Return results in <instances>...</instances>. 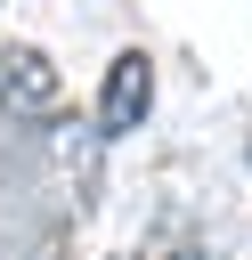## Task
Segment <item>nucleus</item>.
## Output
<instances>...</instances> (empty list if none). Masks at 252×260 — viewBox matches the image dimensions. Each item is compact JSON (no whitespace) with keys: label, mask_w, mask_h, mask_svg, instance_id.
<instances>
[{"label":"nucleus","mask_w":252,"mask_h":260,"mask_svg":"<svg viewBox=\"0 0 252 260\" xmlns=\"http://www.w3.org/2000/svg\"><path fill=\"white\" fill-rule=\"evenodd\" d=\"M57 106H65V73L49 65V49L8 41V57H0V114L8 122H57Z\"/></svg>","instance_id":"obj_1"},{"label":"nucleus","mask_w":252,"mask_h":260,"mask_svg":"<svg viewBox=\"0 0 252 260\" xmlns=\"http://www.w3.org/2000/svg\"><path fill=\"white\" fill-rule=\"evenodd\" d=\"M146 106H154V57H146V49H122V57L106 65V89H98V138L138 130Z\"/></svg>","instance_id":"obj_2"},{"label":"nucleus","mask_w":252,"mask_h":260,"mask_svg":"<svg viewBox=\"0 0 252 260\" xmlns=\"http://www.w3.org/2000/svg\"><path fill=\"white\" fill-rule=\"evenodd\" d=\"M146 260H195V252H146Z\"/></svg>","instance_id":"obj_3"},{"label":"nucleus","mask_w":252,"mask_h":260,"mask_svg":"<svg viewBox=\"0 0 252 260\" xmlns=\"http://www.w3.org/2000/svg\"><path fill=\"white\" fill-rule=\"evenodd\" d=\"M114 260H122V252H114Z\"/></svg>","instance_id":"obj_4"}]
</instances>
